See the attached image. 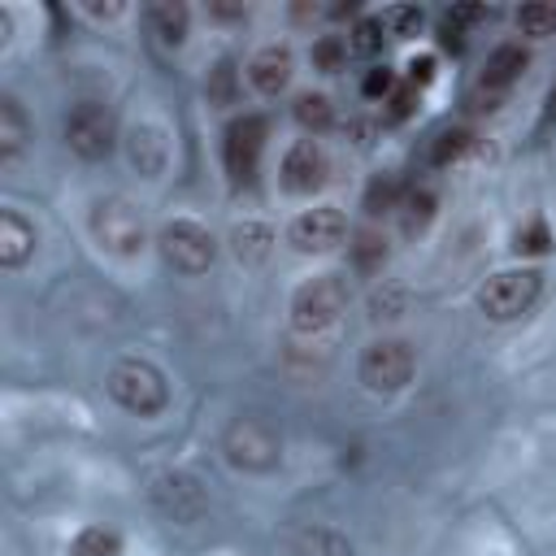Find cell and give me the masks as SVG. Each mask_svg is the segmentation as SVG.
Returning a JSON list of instances; mask_svg holds the SVG:
<instances>
[{"label": "cell", "instance_id": "obj_1", "mask_svg": "<svg viewBox=\"0 0 556 556\" xmlns=\"http://www.w3.org/2000/svg\"><path fill=\"white\" fill-rule=\"evenodd\" d=\"M109 395L135 413V417H156L165 404H169V387H165V374L139 356H126L109 369Z\"/></svg>", "mask_w": 556, "mask_h": 556}, {"label": "cell", "instance_id": "obj_2", "mask_svg": "<svg viewBox=\"0 0 556 556\" xmlns=\"http://www.w3.org/2000/svg\"><path fill=\"white\" fill-rule=\"evenodd\" d=\"M87 226H91V239H96L104 252H113V256H126V261H130V256H139V252L148 248V226H143L139 208H135L130 200H122V195L96 200Z\"/></svg>", "mask_w": 556, "mask_h": 556}, {"label": "cell", "instance_id": "obj_3", "mask_svg": "<svg viewBox=\"0 0 556 556\" xmlns=\"http://www.w3.org/2000/svg\"><path fill=\"white\" fill-rule=\"evenodd\" d=\"M343 308H348V282L339 274H317L295 287L291 326H295V334H317V330L334 326L343 317Z\"/></svg>", "mask_w": 556, "mask_h": 556}, {"label": "cell", "instance_id": "obj_4", "mask_svg": "<svg viewBox=\"0 0 556 556\" xmlns=\"http://www.w3.org/2000/svg\"><path fill=\"white\" fill-rule=\"evenodd\" d=\"M222 452L235 469L243 473H265L278 465L282 456V443H278V430L261 417H239L226 426V439H222Z\"/></svg>", "mask_w": 556, "mask_h": 556}, {"label": "cell", "instance_id": "obj_5", "mask_svg": "<svg viewBox=\"0 0 556 556\" xmlns=\"http://www.w3.org/2000/svg\"><path fill=\"white\" fill-rule=\"evenodd\" d=\"M539 287H543L539 269H500L478 287V308L491 321H513L539 300Z\"/></svg>", "mask_w": 556, "mask_h": 556}, {"label": "cell", "instance_id": "obj_6", "mask_svg": "<svg viewBox=\"0 0 556 556\" xmlns=\"http://www.w3.org/2000/svg\"><path fill=\"white\" fill-rule=\"evenodd\" d=\"M417 369V356L404 339H374L365 352H361V382L374 391V395H395L408 387Z\"/></svg>", "mask_w": 556, "mask_h": 556}, {"label": "cell", "instance_id": "obj_7", "mask_svg": "<svg viewBox=\"0 0 556 556\" xmlns=\"http://www.w3.org/2000/svg\"><path fill=\"white\" fill-rule=\"evenodd\" d=\"M65 143H70V152L83 156V161L109 156L113 143H117V122H113V113H109L104 104H96V100L74 104V109L65 113Z\"/></svg>", "mask_w": 556, "mask_h": 556}, {"label": "cell", "instance_id": "obj_8", "mask_svg": "<svg viewBox=\"0 0 556 556\" xmlns=\"http://www.w3.org/2000/svg\"><path fill=\"white\" fill-rule=\"evenodd\" d=\"M156 243H161L165 265L178 269V274H204L213 265V256H217L213 235L200 222H191V217H174L169 226H161V239Z\"/></svg>", "mask_w": 556, "mask_h": 556}, {"label": "cell", "instance_id": "obj_9", "mask_svg": "<svg viewBox=\"0 0 556 556\" xmlns=\"http://www.w3.org/2000/svg\"><path fill=\"white\" fill-rule=\"evenodd\" d=\"M152 504H156L169 521L191 526V521H200V517L208 513V491H204V482H200L195 473H187V469H165V473L152 478Z\"/></svg>", "mask_w": 556, "mask_h": 556}, {"label": "cell", "instance_id": "obj_10", "mask_svg": "<svg viewBox=\"0 0 556 556\" xmlns=\"http://www.w3.org/2000/svg\"><path fill=\"white\" fill-rule=\"evenodd\" d=\"M265 135H269V126H265V117H256V113H248V117H239V122L226 126L222 161H226V174H230L235 187L252 182L256 161H261V148H265Z\"/></svg>", "mask_w": 556, "mask_h": 556}, {"label": "cell", "instance_id": "obj_11", "mask_svg": "<svg viewBox=\"0 0 556 556\" xmlns=\"http://www.w3.org/2000/svg\"><path fill=\"white\" fill-rule=\"evenodd\" d=\"M348 235V217L334 208V204H317V208H304L291 226H287V243L304 256H321V252H334Z\"/></svg>", "mask_w": 556, "mask_h": 556}, {"label": "cell", "instance_id": "obj_12", "mask_svg": "<svg viewBox=\"0 0 556 556\" xmlns=\"http://www.w3.org/2000/svg\"><path fill=\"white\" fill-rule=\"evenodd\" d=\"M282 191H291V195H313L321 182H326V174H330V161H326V152H321V143H313V139H295L287 152H282Z\"/></svg>", "mask_w": 556, "mask_h": 556}, {"label": "cell", "instance_id": "obj_13", "mask_svg": "<svg viewBox=\"0 0 556 556\" xmlns=\"http://www.w3.org/2000/svg\"><path fill=\"white\" fill-rule=\"evenodd\" d=\"M126 156L143 178H161L169 165V135L156 122H135L126 130Z\"/></svg>", "mask_w": 556, "mask_h": 556}, {"label": "cell", "instance_id": "obj_14", "mask_svg": "<svg viewBox=\"0 0 556 556\" xmlns=\"http://www.w3.org/2000/svg\"><path fill=\"white\" fill-rule=\"evenodd\" d=\"M282 552L287 556H352V543L348 534H339L334 526H291L287 539H282Z\"/></svg>", "mask_w": 556, "mask_h": 556}, {"label": "cell", "instance_id": "obj_15", "mask_svg": "<svg viewBox=\"0 0 556 556\" xmlns=\"http://www.w3.org/2000/svg\"><path fill=\"white\" fill-rule=\"evenodd\" d=\"M248 78H252V87H256L261 96H278V91H287V83H291V48H282V43H265V48L248 61Z\"/></svg>", "mask_w": 556, "mask_h": 556}, {"label": "cell", "instance_id": "obj_16", "mask_svg": "<svg viewBox=\"0 0 556 556\" xmlns=\"http://www.w3.org/2000/svg\"><path fill=\"white\" fill-rule=\"evenodd\" d=\"M526 65H530V52L521 48V43H500L491 56H486V65H482V78H478V87L482 91H495V96H504L521 74H526Z\"/></svg>", "mask_w": 556, "mask_h": 556}, {"label": "cell", "instance_id": "obj_17", "mask_svg": "<svg viewBox=\"0 0 556 556\" xmlns=\"http://www.w3.org/2000/svg\"><path fill=\"white\" fill-rule=\"evenodd\" d=\"M30 252H35V226L22 213L4 208L0 213V265L4 269H22L30 261Z\"/></svg>", "mask_w": 556, "mask_h": 556}, {"label": "cell", "instance_id": "obj_18", "mask_svg": "<svg viewBox=\"0 0 556 556\" xmlns=\"http://www.w3.org/2000/svg\"><path fill=\"white\" fill-rule=\"evenodd\" d=\"M30 139V122L13 96H0V165H13Z\"/></svg>", "mask_w": 556, "mask_h": 556}, {"label": "cell", "instance_id": "obj_19", "mask_svg": "<svg viewBox=\"0 0 556 556\" xmlns=\"http://www.w3.org/2000/svg\"><path fill=\"white\" fill-rule=\"evenodd\" d=\"M269 248H274V230L265 222H239L230 230V252L239 265H261L269 256Z\"/></svg>", "mask_w": 556, "mask_h": 556}, {"label": "cell", "instance_id": "obj_20", "mask_svg": "<svg viewBox=\"0 0 556 556\" xmlns=\"http://www.w3.org/2000/svg\"><path fill=\"white\" fill-rule=\"evenodd\" d=\"M434 213H439L434 191H430V187H413V191H404V200H400V230H404L408 239H417V235L430 230Z\"/></svg>", "mask_w": 556, "mask_h": 556}, {"label": "cell", "instance_id": "obj_21", "mask_svg": "<svg viewBox=\"0 0 556 556\" xmlns=\"http://www.w3.org/2000/svg\"><path fill=\"white\" fill-rule=\"evenodd\" d=\"M187 22H191V13H187V4H178V0H161V4L148 9V26H152V35H156L165 48H178V43L187 39Z\"/></svg>", "mask_w": 556, "mask_h": 556}, {"label": "cell", "instance_id": "obj_22", "mask_svg": "<svg viewBox=\"0 0 556 556\" xmlns=\"http://www.w3.org/2000/svg\"><path fill=\"white\" fill-rule=\"evenodd\" d=\"M348 256H352V269H356V274L374 278V274H382V265H387L391 248H387V239H382L378 230H369V226H365V230H356V235H352Z\"/></svg>", "mask_w": 556, "mask_h": 556}, {"label": "cell", "instance_id": "obj_23", "mask_svg": "<svg viewBox=\"0 0 556 556\" xmlns=\"http://www.w3.org/2000/svg\"><path fill=\"white\" fill-rule=\"evenodd\" d=\"M70 556H122V534L109 526H83L70 543Z\"/></svg>", "mask_w": 556, "mask_h": 556}, {"label": "cell", "instance_id": "obj_24", "mask_svg": "<svg viewBox=\"0 0 556 556\" xmlns=\"http://www.w3.org/2000/svg\"><path fill=\"white\" fill-rule=\"evenodd\" d=\"M291 113H295V122L304 126V130H330V122H334V109H330V96H321V91H300L295 96V104H291Z\"/></svg>", "mask_w": 556, "mask_h": 556}, {"label": "cell", "instance_id": "obj_25", "mask_svg": "<svg viewBox=\"0 0 556 556\" xmlns=\"http://www.w3.org/2000/svg\"><path fill=\"white\" fill-rule=\"evenodd\" d=\"M513 22H517V30H521L526 39H547V35H556V9L543 4V0L521 4V9L513 13Z\"/></svg>", "mask_w": 556, "mask_h": 556}, {"label": "cell", "instance_id": "obj_26", "mask_svg": "<svg viewBox=\"0 0 556 556\" xmlns=\"http://www.w3.org/2000/svg\"><path fill=\"white\" fill-rule=\"evenodd\" d=\"M208 100H213L217 109H226V104L239 100V70H235L230 56H222V61L208 70Z\"/></svg>", "mask_w": 556, "mask_h": 556}, {"label": "cell", "instance_id": "obj_27", "mask_svg": "<svg viewBox=\"0 0 556 556\" xmlns=\"http://www.w3.org/2000/svg\"><path fill=\"white\" fill-rule=\"evenodd\" d=\"M378 22H382V30L391 35V39H408V35H417L421 30V9L417 4H387L382 13H378Z\"/></svg>", "mask_w": 556, "mask_h": 556}, {"label": "cell", "instance_id": "obj_28", "mask_svg": "<svg viewBox=\"0 0 556 556\" xmlns=\"http://www.w3.org/2000/svg\"><path fill=\"white\" fill-rule=\"evenodd\" d=\"M308 61H313V70H321V74H339L343 61H348V39H339V35H321V39H313Z\"/></svg>", "mask_w": 556, "mask_h": 556}, {"label": "cell", "instance_id": "obj_29", "mask_svg": "<svg viewBox=\"0 0 556 556\" xmlns=\"http://www.w3.org/2000/svg\"><path fill=\"white\" fill-rule=\"evenodd\" d=\"M469 143H473V135H469L465 126L439 130L434 143H430V161H434V165H452V161H460V156L469 152Z\"/></svg>", "mask_w": 556, "mask_h": 556}, {"label": "cell", "instance_id": "obj_30", "mask_svg": "<svg viewBox=\"0 0 556 556\" xmlns=\"http://www.w3.org/2000/svg\"><path fill=\"white\" fill-rule=\"evenodd\" d=\"M400 182H395V174H378L369 187H365V213L369 217H378V213H391V208H400Z\"/></svg>", "mask_w": 556, "mask_h": 556}, {"label": "cell", "instance_id": "obj_31", "mask_svg": "<svg viewBox=\"0 0 556 556\" xmlns=\"http://www.w3.org/2000/svg\"><path fill=\"white\" fill-rule=\"evenodd\" d=\"M547 248H552V230H547L543 217H530V222L517 226V235H513V252H521V256H543Z\"/></svg>", "mask_w": 556, "mask_h": 556}, {"label": "cell", "instance_id": "obj_32", "mask_svg": "<svg viewBox=\"0 0 556 556\" xmlns=\"http://www.w3.org/2000/svg\"><path fill=\"white\" fill-rule=\"evenodd\" d=\"M382 22L378 17H361L356 26H352V35H348V52H361V56H374L378 48H382Z\"/></svg>", "mask_w": 556, "mask_h": 556}, {"label": "cell", "instance_id": "obj_33", "mask_svg": "<svg viewBox=\"0 0 556 556\" xmlns=\"http://www.w3.org/2000/svg\"><path fill=\"white\" fill-rule=\"evenodd\" d=\"M361 91H365L369 100H387V96L395 91V70H387V65H374V70L365 74Z\"/></svg>", "mask_w": 556, "mask_h": 556}, {"label": "cell", "instance_id": "obj_34", "mask_svg": "<svg viewBox=\"0 0 556 556\" xmlns=\"http://www.w3.org/2000/svg\"><path fill=\"white\" fill-rule=\"evenodd\" d=\"M413 109H417V87L413 83H404V87H395L387 96V122H404Z\"/></svg>", "mask_w": 556, "mask_h": 556}, {"label": "cell", "instance_id": "obj_35", "mask_svg": "<svg viewBox=\"0 0 556 556\" xmlns=\"http://www.w3.org/2000/svg\"><path fill=\"white\" fill-rule=\"evenodd\" d=\"M404 70H408V83H413L417 91L434 83V56H430V52H421V56H413V61H408Z\"/></svg>", "mask_w": 556, "mask_h": 556}, {"label": "cell", "instance_id": "obj_36", "mask_svg": "<svg viewBox=\"0 0 556 556\" xmlns=\"http://www.w3.org/2000/svg\"><path fill=\"white\" fill-rule=\"evenodd\" d=\"M482 17H491V9H482V4H456V9H447V26L456 30V26H473V22H482Z\"/></svg>", "mask_w": 556, "mask_h": 556}, {"label": "cell", "instance_id": "obj_37", "mask_svg": "<svg viewBox=\"0 0 556 556\" xmlns=\"http://www.w3.org/2000/svg\"><path fill=\"white\" fill-rule=\"evenodd\" d=\"M83 13H87V17H96V22H117V17H126V4H122V0H109V4L87 0V4H83Z\"/></svg>", "mask_w": 556, "mask_h": 556}, {"label": "cell", "instance_id": "obj_38", "mask_svg": "<svg viewBox=\"0 0 556 556\" xmlns=\"http://www.w3.org/2000/svg\"><path fill=\"white\" fill-rule=\"evenodd\" d=\"M400 308H404V295L400 291H387V295L378 291L374 295V317H400Z\"/></svg>", "mask_w": 556, "mask_h": 556}, {"label": "cell", "instance_id": "obj_39", "mask_svg": "<svg viewBox=\"0 0 556 556\" xmlns=\"http://www.w3.org/2000/svg\"><path fill=\"white\" fill-rule=\"evenodd\" d=\"M208 17H217V22H243L248 9L243 4H208Z\"/></svg>", "mask_w": 556, "mask_h": 556}, {"label": "cell", "instance_id": "obj_40", "mask_svg": "<svg viewBox=\"0 0 556 556\" xmlns=\"http://www.w3.org/2000/svg\"><path fill=\"white\" fill-rule=\"evenodd\" d=\"M13 39V13L9 9H0V48Z\"/></svg>", "mask_w": 556, "mask_h": 556}]
</instances>
